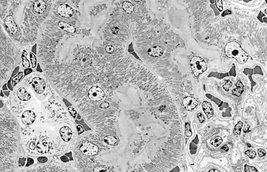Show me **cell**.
Returning <instances> with one entry per match:
<instances>
[{"label":"cell","mask_w":267,"mask_h":172,"mask_svg":"<svg viewBox=\"0 0 267 172\" xmlns=\"http://www.w3.org/2000/svg\"><path fill=\"white\" fill-rule=\"evenodd\" d=\"M0 110V149L1 160L25 154L22 146L19 122L9 109L5 98L1 97Z\"/></svg>","instance_id":"obj_1"},{"label":"cell","mask_w":267,"mask_h":172,"mask_svg":"<svg viewBox=\"0 0 267 172\" xmlns=\"http://www.w3.org/2000/svg\"><path fill=\"white\" fill-rule=\"evenodd\" d=\"M24 82L39 101L46 100L51 94L52 86L46 75L39 72H33L25 77Z\"/></svg>","instance_id":"obj_2"},{"label":"cell","mask_w":267,"mask_h":172,"mask_svg":"<svg viewBox=\"0 0 267 172\" xmlns=\"http://www.w3.org/2000/svg\"><path fill=\"white\" fill-rule=\"evenodd\" d=\"M224 53L228 57L234 58L240 64H243L248 60V54L235 41L228 43L224 48Z\"/></svg>","instance_id":"obj_3"},{"label":"cell","mask_w":267,"mask_h":172,"mask_svg":"<svg viewBox=\"0 0 267 172\" xmlns=\"http://www.w3.org/2000/svg\"><path fill=\"white\" fill-rule=\"evenodd\" d=\"M190 65L192 71L196 77H199L207 69L205 61L200 57H193L190 60Z\"/></svg>","instance_id":"obj_4"},{"label":"cell","mask_w":267,"mask_h":172,"mask_svg":"<svg viewBox=\"0 0 267 172\" xmlns=\"http://www.w3.org/2000/svg\"><path fill=\"white\" fill-rule=\"evenodd\" d=\"M57 12L58 15L65 18H72L74 14L73 9L67 4H61L58 5L57 8Z\"/></svg>","instance_id":"obj_5"},{"label":"cell","mask_w":267,"mask_h":172,"mask_svg":"<svg viewBox=\"0 0 267 172\" xmlns=\"http://www.w3.org/2000/svg\"><path fill=\"white\" fill-rule=\"evenodd\" d=\"M4 24L6 28L11 35H14L17 33L18 28L13 16L11 15L6 16L4 19Z\"/></svg>","instance_id":"obj_6"},{"label":"cell","mask_w":267,"mask_h":172,"mask_svg":"<svg viewBox=\"0 0 267 172\" xmlns=\"http://www.w3.org/2000/svg\"><path fill=\"white\" fill-rule=\"evenodd\" d=\"M183 104L186 110L187 111H191L198 106V102L193 97L187 96L184 98Z\"/></svg>","instance_id":"obj_7"},{"label":"cell","mask_w":267,"mask_h":172,"mask_svg":"<svg viewBox=\"0 0 267 172\" xmlns=\"http://www.w3.org/2000/svg\"><path fill=\"white\" fill-rule=\"evenodd\" d=\"M46 9V3L45 1H35L33 3V10L36 14L42 15Z\"/></svg>","instance_id":"obj_8"},{"label":"cell","mask_w":267,"mask_h":172,"mask_svg":"<svg viewBox=\"0 0 267 172\" xmlns=\"http://www.w3.org/2000/svg\"><path fill=\"white\" fill-rule=\"evenodd\" d=\"M58 26L61 30L71 34H74L77 30V29L74 26H73L72 25L69 24L68 22L63 21H58Z\"/></svg>","instance_id":"obj_9"},{"label":"cell","mask_w":267,"mask_h":172,"mask_svg":"<svg viewBox=\"0 0 267 172\" xmlns=\"http://www.w3.org/2000/svg\"><path fill=\"white\" fill-rule=\"evenodd\" d=\"M164 51L162 48L159 46H154L150 48L148 50V54L149 56L153 57L161 56L163 54Z\"/></svg>","instance_id":"obj_10"},{"label":"cell","mask_w":267,"mask_h":172,"mask_svg":"<svg viewBox=\"0 0 267 172\" xmlns=\"http://www.w3.org/2000/svg\"><path fill=\"white\" fill-rule=\"evenodd\" d=\"M202 107L204 113L206 114L208 119H210L214 115V112L212 108V105L210 102L205 101L202 102Z\"/></svg>","instance_id":"obj_11"},{"label":"cell","mask_w":267,"mask_h":172,"mask_svg":"<svg viewBox=\"0 0 267 172\" xmlns=\"http://www.w3.org/2000/svg\"><path fill=\"white\" fill-rule=\"evenodd\" d=\"M28 52L26 50H23L21 55V58H22V68L24 69L30 68V63L29 62V60L28 59L27 56Z\"/></svg>","instance_id":"obj_12"},{"label":"cell","mask_w":267,"mask_h":172,"mask_svg":"<svg viewBox=\"0 0 267 172\" xmlns=\"http://www.w3.org/2000/svg\"><path fill=\"white\" fill-rule=\"evenodd\" d=\"M236 89L232 90V93L233 95L236 96H241L244 91V85L241 82V81H237L236 84Z\"/></svg>","instance_id":"obj_13"},{"label":"cell","mask_w":267,"mask_h":172,"mask_svg":"<svg viewBox=\"0 0 267 172\" xmlns=\"http://www.w3.org/2000/svg\"><path fill=\"white\" fill-rule=\"evenodd\" d=\"M24 71L22 70H21V71L19 72V73L17 74V75L13 77L12 78V86L13 88H14L15 87L16 85H18L19 83H21V81L22 78L24 77Z\"/></svg>","instance_id":"obj_14"},{"label":"cell","mask_w":267,"mask_h":172,"mask_svg":"<svg viewBox=\"0 0 267 172\" xmlns=\"http://www.w3.org/2000/svg\"><path fill=\"white\" fill-rule=\"evenodd\" d=\"M122 8L127 14H132L134 10L133 4L129 1H124L122 3Z\"/></svg>","instance_id":"obj_15"},{"label":"cell","mask_w":267,"mask_h":172,"mask_svg":"<svg viewBox=\"0 0 267 172\" xmlns=\"http://www.w3.org/2000/svg\"><path fill=\"white\" fill-rule=\"evenodd\" d=\"M223 142L222 138L220 136H215L211 140L210 143L212 146L217 147L221 145Z\"/></svg>","instance_id":"obj_16"},{"label":"cell","mask_w":267,"mask_h":172,"mask_svg":"<svg viewBox=\"0 0 267 172\" xmlns=\"http://www.w3.org/2000/svg\"><path fill=\"white\" fill-rule=\"evenodd\" d=\"M243 125V123L241 121H238V123L235 125L233 130V134L234 135H239L241 134V128Z\"/></svg>","instance_id":"obj_17"},{"label":"cell","mask_w":267,"mask_h":172,"mask_svg":"<svg viewBox=\"0 0 267 172\" xmlns=\"http://www.w3.org/2000/svg\"><path fill=\"white\" fill-rule=\"evenodd\" d=\"M30 60L31 62V67L32 69L36 68L37 66V58L36 55L32 52H30Z\"/></svg>","instance_id":"obj_18"},{"label":"cell","mask_w":267,"mask_h":172,"mask_svg":"<svg viewBox=\"0 0 267 172\" xmlns=\"http://www.w3.org/2000/svg\"><path fill=\"white\" fill-rule=\"evenodd\" d=\"M67 109H68V111H69L70 114V116H72V118L75 120L77 118V114H78V112L76 110V109L72 106H70L67 108Z\"/></svg>","instance_id":"obj_19"},{"label":"cell","mask_w":267,"mask_h":172,"mask_svg":"<svg viewBox=\"0 0 267 172\" xmlns=\"http://www.w3.org/2000/svg\"><path fill=\"white\" fill-rule=\"evenodd\" d=\"M185 135L187 137H190L192 136L193 134L192 130H191V128H190V125L189 122H186L185 123Z\"/></svg>","instance_id":"obj_20"},{"label":"cell","mask_w":267,"mask_h":172,"mask_svg":"<svg viewBox=\"0 0 267 172\" xmlns=\"http://www.w3.org/2000/svg\"><path fill=\"white\" fill-rule=\"evenodd\" d=\"M245 154L246 155H247L250 159H254L256 157L257 153L255 151L253 150H247L245 152Z\"/></svg>","instance_id":"obj_21"},{"label":"cell","mask_w":267,"mask_h":172,"mask_svg":"<svg viewBox=\"0 0 267 172\" xmlns=\"http://www.w3.org/2000/svg\"><path fill=\"white\" fill-rule=\"evenodd\" d=\"M114 47L111 44H108L105 48V51L109 54H112L114 52Z\"/></svg>","instance_id":"obj_22"},{"label":"cell","mask_w":267,"mask_h":172,"mask_svg":"<svg viewBox=\"0 0 267 172\" xmlns=\"http://www.w3.org/2000/svg\"><path fill=\"white\" fill-rule=\"evenodd\" d=\"M244 170L245 172H259L258 170H257V169L256 167L249 166L247 164L245 165Z\"/></svg>","instance_id":"obj_23"},{"label":"cell","mask_w":267,"mask_h":172,"mask_svg":"<svg viewBox=\"0 0 267 172\" xmlns=\"http://www.w3.org/2000/svg\"><path fill=\"white\" fill-rule=\"evenodd\" d=\"M232 86V83L231 81L229 80H226L225 81V84L223 86V87L224 90L228 92L229 90V88H231Z\"/></svg>","instance_id":"obj_24"},{"label":"cell","mask_w":267,"mask_h":172,"mask_svg":"<svg viewBox=\"0 0 267 172\" xmlns=\"http://www.w3.org/2000/svg\"><path fill=\"white\" fill-rule=\"evenodd\" d=\"M215 4H216V7L217 8V10H219V12H222L223 10L222 1L216 0L215 1Z\"/></svg>","instance_id":"obj_25"},{"label":"cell","mask_w":267,"mask_h":172,"mask_svg":"<svg viewBox=\"0 0 267 172\" xmlns=\"http://www.w3.org/2000/svg\"><path fill=\"white\" fill-rule=\"evenodd\" d=\"M37 161L39 163L43 164L46 163V162H48L49 160V159L48 157H45V156H42V157H39L37 158Z\"/></svg>","instance_id":"obj_26"},{"label":"cell","mask_w":267,"mask_h":172,"mask_svg":"<svg viewBox=\"0 0 267 172\" xmlns=\"http://www.w3.org/2000/svg\"><path fill=\"white\" fill-rule=\"evenodd\" d=\"M34 159L28 157L27 159V163H26V167H29V166L33 165V164H34Z\"/></svg>","instance_id":"obj_27"},{"label":"cell","mask_w":267,"mask_h":172,"mask_svg":"<svg viewBox=\"0 0 267 172\" xmlns=\"http://www.w3.org/2000/svg\"><path fill=\"white\" fill-rule=\"evenodd\" d=\"M197 117L200 123H204L205 121V118L204 115L201 113H198L197 114Z\"/></svg>","instance_id":"obj_28"},{"label":"cell","mask_w":267,"mask_h":172,"mask_svg":"<svg viewBox=\"0 0 267 172\" xmlns=\"http://www.w3.org/2000/svg\"><path fill=\"white\" fill-rule=\"evenodd\" d=\"M258 153L259 157L261 158L266 155V152L263 149H259L258 150Z\"/></svg>","instance_id":"obj_29"},{"label":"cell","mask_w":267,"mask_h":172,"mask_svg":"<svg viewBox=\"0 0 267 172\" xmlns=\"http://www.w3.org/2000/svg\"><path fill=\"white\" fill-rule=\"evenodd\" d=\"M77 128L79 136L81 135V134H82V133H84L85 132L84 128H82V126L81 125L77 124Z\"/></svg>","instance_id":"obj_30"},{"label":"cell","mask_w":267,"mask_h":172,"mask_svg":"<svg viewBox=\"0 0 267 172\" xmlns=\"http://www.w3.org/2000/svg\"><path fill=\"white\" fill-rule=\"evenodd\" d=\"M33 69L28 68L24 70V75L25 77H26L27 75H29L31 73H33Z\"/></svg>","instance_id":"obj_31"},{"label":"cell","mask_w":267,"mask_h":172,"mask_svg":"<svg viewBox=\"0 0 267 172\" xmlns=\"http://www.w3.org/2000/svg\"><path fill=\"white\" fill-rule=\"evenodd\" d=\"M229 150V148L228 146V145H224L221 148V151L223 152V153L228 152Z\"/></svg>","instance_id":"obj_32"},{"label":"cell","mask_w":267,"mask_h":172,"mask_svg":"<svg viewBox=\"0 0 267 172\" xmlns=\"http://www.w3.org/2000/svg\"><path fill=\"white\" fill-rule=\"evenodd\" d=\"M232 13V12L231 10H224V12H223L222 14V17H225V16L231 15Z\"/></svg>","instance_id":"obj_33"},{"label":"cell","mask_w":267,"mask_h":172,"mask_svg":"<svg viewBox=\"0 0 267 172\" xmlns=\"http://www.w3.org/2000/svg\"><path fill=\"white\" fill-rule=\"evenodd\" d=\"M208 172H220V170L217 169H211L210 170H209Z\"/></svg>","instance_id":"obj_34"},{"label":"cell","mask_w":267,"mask_h":172,"mask_svg":"<svg viewBox=\"0 0 267 172\" xmlns=\"http://www.w3.org/2000/svg\"><path fill=\"white\" fill-rule=\"evenodd\" d=\"M247 145H248V147H251V145L249 144V143H247Z\"/></svg>","instance_id":"obj_35"},{"label":"cell","mask_w":267,"mask_h":172,"mask_svg":"<svg viewBox=\"0 0 267 172\" xmlns=\"http://www.w3.org/2000/svg\"><path fill=\"white\" fill-rule=\"evenodd\" d=\"M265 14H267V9H265Z\"/></svg>","instance_id":"obj_36"},{"label":"cell","mask_w":267,"mask_h":172,"mask_svg":"<svg viewBox=\"0 0 267 172\" xmlns=\"http://www.w3.org/2000/svg\"><path fill=\"white\" fill-rule=\"evenodd\" d=\"M30 172V171H26V172Z\"/></svg>","instance_id":"obj_37"},{"label":"cell","mask_w":267,"mask_h":172,"mask_svg":"<svg viewBox=\"0 0 267 172\" xmlns=\"http://www.w3.org/2000/svg\"><path fill=\"white\" fill-rule=\"evenodd\" d=\"M266 1V3H267V1Z\"/></svg>","instance_id":"obj_38"}]
</instances>
